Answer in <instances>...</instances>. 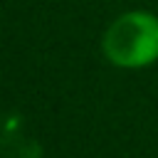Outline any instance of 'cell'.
Listing matches in <instances>:
<instances>
[{"label":"cell","mask_w":158,"mask_h":158,"mask_svg":"<svg viewBox=\"0 0 158 158\" xmlns=\"http://www.w3.org/2000/svg\"><path fill=\"white\" fill-rule=\"evenodd\" d=\"M104 54L111 64L138 69L158 59V17L143 10L123 12L104 32Z\"/></svg>","instance_id":"6da1fadb"}]
</instances>
